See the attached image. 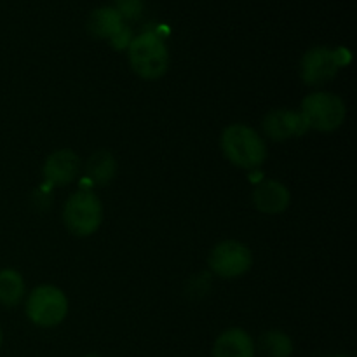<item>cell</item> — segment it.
Masks as SVG:
<instances>
[{
	"mask_svg": "<svg viewBox=\"0 0 357 357\" xmlns=\"http://www.w3.org/2000/svg\"><path fill=\"white\" fill-rule=\"evenodd\" d=\"M220 149L232 166L253 171L264 166L268 149L265 138L248 124H230L220 136Z\"/></svg>",
	"mask_w": 357,
	"mask_h": 357,
	"instance_id": "1",
	"label": "cell"
},
{
	"mask_svg": "<svg viewBox=\"0 0 357 357\" xmlns=\"http://www.w3.org/2000/svg\"><path fill=\"white\" fill-rule=\"evenodd\" d=\"M129 66L143 80L162 79L169 68V49L160 33L153 30L142 31L132 37L128 47Z\"/></svg>",
	"mask_w": 357,
	"mask_h": 357,
	"instance_id": "2",
	"label": "cell"
},
{
	"mask_svg": "<svg viewBox=\"0 0 357 357\" xmlns=\"http://www.w3.org/2000/svg\"><path fill=\"white\" fill-rule=\"evenodd\" d=\"M103 202L89 188L70 194L63 204V223L70 234L80 239L96 234L103 223Z\"/></svg>",
	"mask_w": 357,
	"mask_h": 357,
	"instance_id": "3",
	"label": "cell"
},
{
	"mask_svg": "<svg viewBox=\"0 0 357 357\" xmlns=\"http://www.w3.org/2000/svg\"><path fill=\"white\" fill-rule=\"evenodd\" d=\"M68 296L54 284L35 286L24 300V314L28 321L38 328H56L68 316Z\"/></svg>",
	"mask_w": 357,
	"mask_h": 357,
	"instance_id": "4",
	"label": "cell"
},
{
	"mask_svg": "<svg viewBox=\"0 0 357 357\" xmlns=\"http://www.w3.org/2000/svg\"><path fill=\"white\" fill-rule=\"evenodd\" d=\"M300 112L309 124V129L333 132L344 126L347 105L338 94L330 91H314L303 98Z\"/></svg>",
	"mask_w": 357,
	"mask_h": 357,
	"instance_id": "5",
	"label": "cell"
},
{
	"mask_svg": "<svg viewBox=\"0 0 357 357\" xmlns=\"http://www.w3.org/2000/svg\"><path fill=\"white\" fill-rule=\"evenodd\" d=\"M351 63V52L344 47L331 49L326 45L310 47L300 61V77L305 86L317 87L337 77L340 68Z\"/></svg>",
	"mask_w": 357,
	"mask_h": 357,
	"instance_id": "6",
	"label": "cell"
},
{
	"mask_svg": "<svg viewBox=\"0 0 357 357\" xmlns=\"http://www.w3.org/2000/svg\"><path fill=\"white\" fill-rule=\"evenodd\" d=\"M208 265L209 271L223 281L239 279L253 267V253L241 241L225 239L213 246Z\"/></svg>",
	"mask_w": 357,
	"mask_h": 357,
	"instance_id": "7",
	"label": "cell"
},
{
	"mask_svg": "<svg viewBox=\"0 0 357 357\" xmlns=\"http://www.w3.org/2000/svg\"><path fill=\"white\" fill-rule=\"evenodd\" d=\"M261 129L268 139L278 143L302 138L310 131L302 112L289 110V108H275V110L265 114L264 121H261Z\"/></svg>",
	"mask_w": 357,
	"mask_h": 357,
	"instance_id": "8",
	"label": "cell"
},
{
	"mask_svg": "<svg viewBox=\"0 0 357 357\" xmlns=\"http://www.w3.org/2000/svg\"><path fill=\"white\" fill-rule=\"evenodd\" d=\"M80 171V159L72 149H59L49 153L42 167V176L51 187H66Z\"/></svg>",
	"mask_w": 357,
	"mask_h": 357,
	"instance_id": "9",
	"label": "cell"
},
{
	"mask_svg": "<svg viewBox=\"0 0 357 357\" xmlns=\"http://www.w3.org/2000/svg\"><path fill=\"white\" fill-rule=\"evenodd\" d=\"M253 204L264 215H281L291 204V192L282 181L264 180L255 187Z\"/></svg>",
	"mask_w": 357,
	"mask_h": 357,
	"instance_id": "10",
	"label": "cell"
},
{
	"mask_svg": "<svg viewBox=\"0 0 357 357\" xmlns=\"http://www.w3.org/2000/svg\"><path fill=\"white\" fill-rule=\"evenodd\" d=\"M213 357H257V342L244 328H227L216 337Z\"/></svg>",
	"mask_w": 357,
	"mask_h": 357,
	"instance_id": "11",
	"label": "cell"
},
{
	"mask_svg": "<svg viewBox=\"0 0 357 357\" xmlns=\"http://www.w3.org/2000/svg\"><path fill=\"white\" fill-rule=\"evenodd\" d=\"M126 23L117 13L114 6H103L98 7L91 13L89 21H87V30L93 37L103 38V40H110L115 33L122 30Z\"/></svg>",
	"mask_w": 357,
	"mask_h": 357,
	"instance_id": "12",
	"label": "cell"
},
{
	"mask_svg": "<svg viewBox=\"0 0 357 357\" xmlns=\"http://www.w3.org/2000/svg\"><path fill=\"white\" fill-rule=\"evenodd\" d=\"M87 180L98 187L112 183L117 176V159L108 150H98L87 159L86 164Z\"/></svg>",
	"mask_w": 357,
	"mask_h": 357,
	"instance_id": "13",
	"label": "cell"
},
{
	"mask_svg": "<svg viewBox=\"0 0 357 357\" xmlns=\"http://www.w3.org/2000/svg\"><path fill=\"white\" fill-rule=\"evenodd\" d=\"M295 344L291 337L282 330H267L257 342V354L261 357H291Z\"/></svg>",
	"mask_w": 357,
	"mask_h": 357,
	"instance_id": "14",
	"label": "cell"
},
{
	"mask_svg": "<svg viewBox=\"0 0 357 357\" xmlns=\"http://www.w3.org/2000/svg\"><path fill=\"white\" fill-rule=\"evenodd\" d=\"M26 295V284L23 275L14 268L0 271V303L7 309H14L23 302Z\"/></svg>",
	"mask_w": 357,
	"mask_h": 357,
	"instance_id": "15",
	"label": "cell"
},
{
	"mask_svg": "<svg viewBox=\"0 0 357 357\" xmlns=\"http://www.w3.org/2000/svg\"><path fill=\"white\" fill-rule=\"evenodd\" d=\"M114 7L121 14L122 20L128 23V21H135L142 17L143 10H145V2L143 0H115Z\"/></svg>",
	"mask_w": 357,
	"mask_h": 357,
	"instance_id": "16",
	"label": "cell"
},
{
	"mask_svg": "<svg viewBox=\"0 0 357 357\" xmlns=\"http://www.w3.org/2000/svg\"><path fill=\"white\" fill-rule=\"evenodd\" d=\"M132 37H135V35H132L131 26H129V24H124V26H122V30L119 31V33H115L114 37L108 40V44H110L112 49H115V51H128Z\"/></svg>",
	"mask_w": 357,
	"mask_h": 357,
	"instance_id": "17",
	"label": "cell"
},
{
	"mask_svg": "<svg viewBox=\"0 0 357 357\" xmlns=\"http://www.w3.org/2000/svg\"><path fill=\"white\" fill-rule=\"evenodd\" d=\"M2 344H3V331H2V326H0V349H2Z\"/></svg>",
	"mask_w": 357,
	"mask_h": 357,
	"instance_id": "18",
	"label": "cell"
},
{
	"mask_svg": "<svg viewBox=\"0 0 357 357\" xmlns=\"http://www.w3.org/2000/svg\"><path fill=\"white\" fill-rule=\"evenodd\" d=\"M326 357H351V356H347V354H331V356H326Z\"/></svg>",
	"mask_w": 357,
	"mask_h": 357,
	"instance_id": "19",
	"label": "cell"
},
{
	"mask_svg": "<svg viewBox=\"0 0 357 357\" xmlns=\"http://www.w3.org/2000/svg\"><path fill=\"white\" fill-rule=\"evenodd\" d=\"M82 357H101V356H98V354H86V356H82Z\"/></svg>",
	"mask_w": 357,
	"mask_h": 357,
	"instance_id": "20",
	"label": "cell"
}]
</instances>
